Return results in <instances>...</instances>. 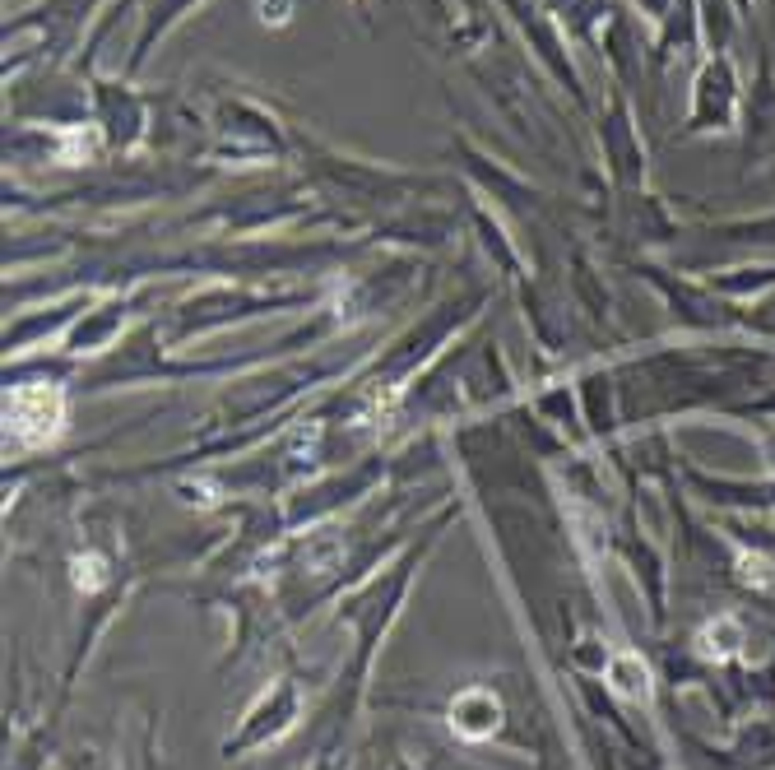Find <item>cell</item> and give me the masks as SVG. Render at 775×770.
<instances>
[{"mask_svg":"<svg viewBox=\"0 0 775 770\" xmlns=\"http://www.w3.org/2000/svg\"><path fill=\"white\" fill-rule=\"evenodd\" d=\"M502 724V701L488 687H469L451 701V729L460 738H492Z\"/></svg>","mask_w":775,"mask_h":770,"instance_id":"2","label":"cell"},{"mask_svg":"<svg viewBox=\"0 0 775 770\" xmlns=\"http://www.w3.org/2000/svg\"><path fill=\"white\" fill-rule=\"evenodd\" d=\"M5 418H10L14 441L24 446H42L52 441L65 423V399L56 385H19L10 399H5Z\"/></svg>","mask_w":775,"mask_h":770,"instance_id":"1","label":"cell"},{"mask_svg":"<svg viewBox=\"0 0 775 770\" xmlns=\"http://www.w3.org/2000/svg\"><path fill=\"white\" fill-rule=\"evenodd\" d=\"M613 687H618L622 696H646L650 692L646 664H636V659H618V664H613Z\"/></svg>","mask_w":775,"mask_h":770,"instance_id":"3","label":"cell"}]
</instances>
